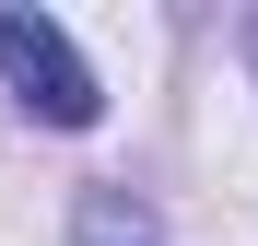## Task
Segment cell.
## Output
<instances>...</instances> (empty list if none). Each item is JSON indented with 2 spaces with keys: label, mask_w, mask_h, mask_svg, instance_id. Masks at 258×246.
Returning a JSON list of instances; mask_svg holds the SVG:
<instances>
[{
  "label": "cell",
  "mask_w": 258,
  "mask_h": 246,
  "mask_svg": "<svg viewBox=\"0 0 258 246\" xmlns=\"http://www.w3.org/2000/svg\"><path fill=\"white\" fill-rule=\"evenodd\" d=\"M0 82H12V94L47 117V129H94V70L71 59V35L47 24V12H0Z\"/></svg>",
  "instance_id": "1"
}]
</instances>
